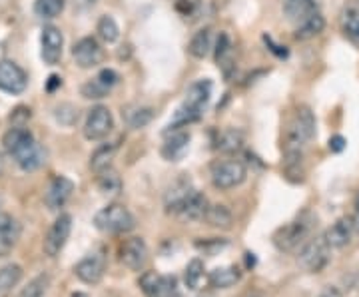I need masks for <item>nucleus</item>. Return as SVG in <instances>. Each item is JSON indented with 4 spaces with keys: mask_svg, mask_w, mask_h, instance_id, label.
<instances>
[{
    "mask_svg": "<svg viewBox=\"0 0 359 297\" xmlns=\"http://www.w3.org/2000/svg\"><path fill=\"white\" fill-rule=\"evenodd\" d=\"M2 146L13 156L16 166L25 172H34L46 162V152L42 150L30 130L25 126H13L2 136Z\"/></svg>",
    "mask_w": 359,
    "mask_h": 297,
    "instance_id": "f257e3e1",
    "label": "nucleus"
},
{
    "mask_svg": "<svg viewBox=\"0 0 359 297\" xmlns=\"http://www.w3.org/2000/svg\"><path fill=\"white\" fill-rule=\"evenodd\" d=\"M313 136H316L313 112L308 106H299L285 130V168L302 166L304 148L313 140Z\"/></svg>",
    "mask_w": 359,
    "mask_h": 297,
    "instance_id": "f03ea898",
    "label": "nucleus"
},
{
    "mask_svg": "<svg viewBox=\"0 0 359 297\" xmlns=\"http://www.w3.org/2000/svg\"><path fill=\"white\" fill-rule=\"evenodd\" d=\"M330 258H332V246L327 244L325 235H316V237H309L308 242L299 247L297 263L304 272L320 273L330 263Z\"/></svg>",
    "mask_w": 359,
    "mask_h": 297,
    "instance_id": "7ed1b4c3",
    "label": "nucleus"
},
{
    "mask_svg": "<svg viewBox=\"0 0 359 297\" xmlns=\"http://www.w3.org/2000/svg\"><path fill=\"white\" fill-rule=\"evenodd\" d=\"M94 226L104 233H128L136 228V218L122 204H108L94 216Z\"/></svg>",
    "mask_w": 359,
    "mask_h": 297,
    "instance_id": "20e7f679",
    "label": "nucleus"
},
{
    "mask_svg": "<svg viewBox=\"0 0 359 297\" xmlns=\"http://www.w3.org/2000/svg\"><path fill=\"white\" fill-rule=\"evenodd\" d=\"M308 218L309 216L306 214L292 223L280 228L273 233V246L280 251H295L297 247L304 246L308 242L309 233H311V220H308Z\"/></svg>",
    "mask_w": 359,
    "mask_h": 297,
    "instance_id": "39448f33",
    "label": "nucleus"
},
{
    "mask_svg": "<svg viewBox=\"0 0 359 297\" xmlns=\"http://www.w3.org/2000/svg\"><path fill=\"white\" fill-rule=\"evenodd\" d=\"M248 178V168L244 162L230 158V160H218L212 166V184L218 190H233L242 186Z\"/></svg>",
    "mask_w": 359,
    "mask_h": 297,
    "instance_id": "423d86ee",
    "label": "nucleus"
},
{
    "mask_svg": "<svg viewBox=\"0 0 359 297\" xmlns=\"http://www.w3.org/2000/svg\"><path fill=\"white\" fill-rule=\"evenodd\" d=\"M114 128L112 112L106 106H94L84 122V138L90 142H100L108 138V134Z\"/></svg>",
    "mask_w": 359,
    "mask_h": 297,
    "instance_id": "0eeeda50",
    "label": "nucleus"
},
{
    "mask_svg": "<svg viewBox=\"0 0 359 297\" xmlns=\"http://www.w3.org/2000/svg\"><path fill=\"white\" fill-rule=\"evenodd\" d=\"M70 232H72V216L70 214H60L50 226L46 237H44V244H42L44 254L48 258H56L62 251V247L66 246Z\"/></svg>",
    "mask_w": 359,
    "mask_h": 297,
    "instance_id": "6e6552de",
    "label": "nucleus"
},
{
    "mask_svg": "<svg viewBox=\"0 0 359 297\" xmlns=\"http://www.w3.org/2000/svg\"><path fill=\"white\" fill-rule=\"evenodd\" d=\"M106 263L108 261H106L104 249H96V251H92V254L84 256L78 261L74 273H76V277L82 284L96 285L102 282L104 273H106Z\"/></svg>",
    "mask_w": 359,
    "mask_h": 297,
    "instance_id": "1a4fd4ad",
    "label": "nucleus"
},
{
    "mask_svg": "<svg viewBox=\"0 0 359 297\" xmlns=\"http://www.w3.org/2000/svg\"><path fill=\"white\" fill-rule=\"evenodd\" d=\"M150 259L148 246L142 237H128L120 246V261L128 268L130 272H142L146 270Z\"/></svg>",
    "mask_w": 359,
    "mask_h": 297,
    "instance_id": "9d476101",
    "label": "nucleus"
},
{
    "mask_svg": "<svg viewBox=\"0 0 359 297\" xmlns=\"http://www.w3.org/2000/svg\"><path fill=\"white\" fill-rule=\"evenodd\" d=\"M65 50V36L60 28L56 26H44L42 36H40V56L48 66H54L60 62Z\"/></svg>",
    "mask_w": 359,
    "mask_h": 297,
    "instance_id": "9b49d317",
    "label": "nucleus"
},
{
    "mask_svg": "<svg viewBox=\"0 0 359 297\" xmlns=\"http://www.w3.org/2000/svg\"><path fill=\"white\" fill-rule=\"evenodd\" d=\"M28 86V76L20 66L13 60H0V92L22 94Z\"/></svg>",
    "mask_w": 359,
    "mask_h": 297,
    "instance_id": "f8f14e48",
    "label": "nucleus"
},
{
    "mask_svg": "<svg viewBox=\"0 0 359 297\" xmlns=\"http://www.w3.org/2000/svg\"><path fill=\"white\" fill-rule=\"evenodd\" d=\"M140 289L146 297H176V279L156 272H144Z\"/></svg>",
    "mask_w": 359,
    "mask_h": 297,
    "instance_id": "ddd939ff",
    "label": "nucleus"
},
{
    "mask_svg": "<svg viewBox=\"0 0 359 297\" xmlns=\"http://www.w3.org/2000/svg\"><path fill=\"white\" fill-rule=\"evenodd\" d=\"M72 58L80 68H94L102 62L104 52L98 44V40L86 36V39H80L72 46Z\"/></svg>",
    "mask_w": 359,
    "mask_h": 297,
    "instance_id": "4468645a",
    "label": "nucleus"
},
{
    "mask_svg": "<svg viewBox=\"0 0 359 297\" xmlns=\"http://www.w3.org/2000/svg\"><path fill=\"white\" fill-rule=\"evenodd\" d=\"M212 88L214 86H212L210 80L194 82L192 86L188 88V92H186V100L182 104V108L192 112L194 116L202 118V112H204V108L210 102V98H212Z\"/></svg>",
    "mask_w": 359,
    "mask_h": 297,
    "instance_id": "2eb2a0df",
    "label": "nucleus"
},
{
    "mask_svg": "<svg viewBox=\"0 0 359 297\" xmlns=\"http://www.w3.org/2000/svg\"><path fill=\"white\" fill-rule=\"evenodd\" d=\"M74 192V181L66 176H54L48 184V190L44 194V204L48 209L56 212L60 207L66 206V202L70 200V195Z\"/></svg>",
    "mask_w": 359,
    "mask_h": 297,
    "instance_id": "dca6fc26",
    "label": "nucleus"
},
{
    "mask_svg": "<svg viewBox=\"0 0 359 297\" xmlns=\"http://www.w3.org/2000/svg\"><path fill=\"white\" fill-rule=\"evenodd\" d=\"M192 181L188 180V178H178V180L174 181L166 190V195H164V207H166L168 214L178 216L180 209L184 207L186 200L192 195Z\"/></svg>",
    "mask_w": 359,
    "mask_h": 297,
    "instance_id": "f3484780",
    "label": "nucleus"
},
{
    "mask_svg": "<svg viewBox=\"0 0 359 297\" xmlns=\"http://www.w3.org/2000/svg\"><path fill=\"white\" fill-rule=\"evenodd\" d=\"M20 240V223L0 212V258L8 256Z\"/></svg>",
    "mask_w": 359,
    "mask_h": 297,
    "instance_id": "a211bd4d",
    "label": "nucleus"
},
{
    "mask_svg": "<svg viewBox=\"0 0 359 297\" xmlns=\"http://www.w3.org/2000/svg\"><path fill=\"white\" fill-rule=\"evenodd\" d=\"M353 230H355V223L349 218H339L335 221L334 226L325 232V240L327 244L332 246V249H344L349 246L351 237H353Z\"/></svg>",
    "mask_w": 359,
    "mask_h": 297,
    "instance_id": "6ab92c4d",
    "label": "nucleus"
},
{
    "mask_svg": "<svg viewBox=\"0 0 359 297\" xmlns=\"http://www.w3.org/2000/svg\"><path fill=\"white\" fill-rule=\"evenodd\" d=\"M190 140H192L190 132H184V130L174 132L166 142H164V146H162L164 160H168V162H178V160H182L186 156V152H188V148H190Z\"/></svg>",
    "mask_w": 359,
    "mask_h": 297,
    "instance_id": "aec40b11",
    "label": "nucleus"
},
{
    "mask_svg": "<svg viewBox=\"0 0 359 297\" xmlns=\"http://www.w3.org/2000/svg\"><path fill=\"white\" fill-rule=\"evenodd\" d=\"M339 26L344 36L359 48V2H349L344 6L339 16Z\"/></svg>",
    "mask_w": 359,
    "mask_h": 297,
    "instance_id": "412c9836",
    "label": "nucleus"
},
{
    "mask_svg": "<svg viewBox=\"0 0 359 297\" xmlns=\"http://www.w3.org/2000/svg\"><path fill=\"white\" fill-rule=\"evenodd\" d=\"M208 198H205L202 192H198V190H194L192 195L186 200V204L184 207L180 209V218L184 221H200L205 220V214H208Z\"/></svg>",
    "mask_w": 359,
    "mask_h": 297,
    "instance_id": "4be33fe9",
    "label": "nucleus"
},
{
    "mask_svg": "<svg viewBox=\"0 0 359 297\" xmlns=\"http://www.w3.org/2000/svg\"><path fill=\"white\" fill-rule=\"evenodd\" d=\"M242 279V272L236 265H224V268H216L214 272H210L208 282L216 289H230L236 284H240Z\"/></svg>",
    "mask_w": 359,
    "mask_h": 297,
    "instance_id": "5701e85b",
    "label": "nucleus"
},
{
    "mask_svg": "<svg viewBox=\"0 0 359 297\" xmlns=\"http://www.w3.org/2000/svg\"><path fill=\"white\" fill-rule=\"evenodd\" d=\"M283 14L292 22H302L309 14L316 13V0H282Z\"/></svg>",
    "mask_w": 359,
    "mask_h": 297,
    "instance_id": "b1692460",
    "label": "nucleus"
},
{
    "mask_svg": "<svg viewBox=\"0 0 359 297\" xmlns=\"http://www.w3.org/2000/svg\"><path fill=\"white\" fill-rule=\"evenodd\" d=\"M323 28H325V18L321 16L318 11L313 14H309L306 20H302L297 28H295V40H311L316 39V36H320L321 32H323Z\"/></svg>",
    "mask_w": 359,
    "mask_h": 297,
    "instance_id": "393cba45",
    "label": "nucleus"
},
{
    "mask_svg": "<svg viewBox=\"0 0 359 297\" xmlns=\"http://www.w3.org/2000/svg\"><path fill=\"white\" fill-rule=\"evenodd\" d=\"M210 50H212V28L205 26L192 36L190 44H188V54L196 60H204Z\"/></svg>",
    "mask_w": 359,
    "mask_h": 297,
    "instance_id": "a878e982",
    "label": "nucleus"
},
{
    "mask_svg": "<svg viewBox=\"0 0 359 297\" xmlns=\"http://www.w3.org/2000/svg\"><path fill=\"white\" fill-rule=\"evenodd\" d=\"M122 118L128 124V128L140 130L146 128L152 122L154 110L152 108H146V106H130L126 110H122Z\"/></svg>",
    "mask_w": 359,
    "mask_h": 297,
    "instance_id": "bb28decb",
    "label": "nucleus"
},
{
    "mask_svg": "<svg viewBox=\"0 0 359 297\" xmlns=\"http://www.w3.org/2000/svg\"><path fill=\"white\" fill-rule=\"evenodd\" d=\"M22 279V268L18 263H8L0 268V297H8L11 291Z\"/></svg>",
    "mask_w": 359,
    "mask_h": 297,
    "instance_id": "cd10ccee",
    "label": "nucleus"
},
{
    "mask_svg": "<svg viewBox=\"0 0 359 297\" xmlns=\"http://www.w3.org/2000/svg\"><path fill=\"white\" fill-rule=\"evenodd\" d=\"M244 144V134L236 128H226L222 130L218 134V140H216V148L219 152H226V154H233L242 148Z\"/></svg>",
    "mask_w": 359,
    "mask_h": 297,
    "instance_id": "c85d7f7f",
    "label": "nucleus"
},
{
    "mask_svg": "<svg viewBox=\"0 0 359 297\" xmlns=\"http://www.w3.org/2000/svg\"><path fill=\"white\" fill-rule=\"evenodd\" d=\"M116 156L114 144H102L100 148L94 150V154L90 156V168L94 170L96 174H100L104 170H108L112 166V160Z\"/></svg>",
    "mask_w": 359,
    "mask_h": 297,
    "instance_id": "c756f323",
    "label": "nucleus"
},
{
    "mask_svg": "<svg viewBox=\"0 0 359 297\" xmlns=\"http://www.w3.org/2000/svg\"><path fill=\"white\" fill-rule=\"evenodd\" d=\"M231 42L230 36L226 32H219L218 42H216V64L224 70L226 76H230V68H233L231 64Z\"/></svg>",
    "mask_w": 359,
    "mask_h": 297,
    "instance_id": "7c9ffc66",
    "label": "nucleus"
},
{
    "mask_svg": "<svg viewBox=\"0 0 359 297\" xmlns=\"http://www.w3.org/2000/svg\"><path fill=\"white\" fill-rule=\"evenodd\" d=\"M205 221L212 226V228H218V230H230L231 223H233V214L226 206H210L208 207V214H205Z\"/></svg>",
    "mask_w": 359,
    "mask_h": 297,
    "instance_id": "2f4dec72",
    "label": "nucleus"
},
{
    "mask_svg": "<svg viewBox=\"0 0 359 297\" xmlns=\"http://www.w3.org/2000/svg\"><path fill=\"white\" fill-rule=\"evenodd\" d=\"M96 184H98V190H100L104 195H118L122 192V180H120L118 172H114L112 168L100 172Z\"/></svg>",
    "mask_w": 359,
    "mask_h": 297,
    "instance_id": "473e14b6",
    "label": "nucleus"
},
{
    "mask_svg": "<svg viewBox=\"0 0 359 297\" xmlns=\"http://www.w3.org/2000/svg\"><path fill=\"white\" fill-rule=\"evenodd\" d=\"M205 270H204V263H202V259H192L188 265H186V270H184V284L188 289H200V284H202V279H204Z\"/></svg>",
    "mask_w": 359,
    "mask_h": 297,
    "instance_id": "72a5a7b5",
    "label": "nucleus"
},
{
    "mask_svg": "<svg viewBox=\"0 0 359 297\" xmlns=\"http://www.w3.org/2000/svg\"><path fill=\"white\" fill-rule=\"evenodd\" d=\"M65 0H36L34 2V13L40 18L50 20V18H56L58 14L65 11Z\"/></svg>",
    "mask_w": 359,
    "mask_h": 297,
    "instance_id": "f704fd0d",
    "label": "nucleus"
},
{
    "mask_svg": "<svg viewBox=\"0 0 359 297\" xmlns=\"http://www.w3.org/2000/svg\"><path fill=\"white\" fill-rule=\"evenodd\" d=\"M48 287H50V275L48 273H40L30 284L26 285L18 297H44L46 291H48Z\"/></svg>",
    "mask_w": 359,
    "mask_h": 297,
    "instance_id": "c9c22d12",
    "label": "nucleus"
},
{
    "mask_svg": "<svg viewBox=\"0 0 359 297\" xmlns=\"http://www.w3.org/2000/svg\"><path fill=\"white\" fill-rule=\"evenodd\" d=\"M96 32H98V36H100L104 42H108V44L116 42L118 36H120V28H118V25H116L114 18H112V16H108V14H104L102 18L98 20Z\"/></svg>",
    "mask_w": 359,
    "mask_h": 297,
    "instance_id": "e433bc0d",
    "label": "nucleus"
},
{
    "mask_svg": "<svg viewBox=\"0 0 359 297\" xmlns=\"http://www.w3.org/2000/svg\"><path fill=\"white\" fill-rule=\"evenodd\" d=\"M108 92L110 88L102 84L98 78H94V80H88L86 84H82V88H80V94L84 96V98H88V100H100L104 96H108Z\"/></svg>",
    "mask_w": 359,
    "mask_h": 297,
    "instance_id": "4c0bfd02",
    "label": "nucleus"
},
{
    "mask_svg": "<svg viewBox=\"0 0 359 297\" xmlns=\"http://www.w3.org/2000/svg\"><path fill=\"white\" fill-rule=\"evenodd\" d=\"M56 120L60 122V124H65V126H72V124H76L78 120V110L72 106V104H62V106H58L56 108Z\"/></svg>",
    "mask_w": 359,
    "mask_h": 297,
    "instance_id": "58836bf2",
    "label": "nucleus"
},
{
    "mask_svg": "<svg viewBox=\"0 0 359 297\" xmlns=\"http://www.w3.org/2000/svg\"><path fill=\"white\" fill-rule=\"evenodd\" d=\"M96 78H98V80H100L102 84H106V86H108L110 90L114 88L116 84H118V80H120V76L116 74L112 68H104V70H100V74H98Z\"/></svg>",
    "mask_w": 359,
    "mask_h": 297,
    "instance_id": "ea45409f",
    "label": "nucleus"
},
{
    "mask_svg": "<svg viewBox=\"0 0 359 297\" xmlns=\"http://www.w3.org/2000/svg\"><path fill=\"white\" fill-rule=\"evenodd\" d=\"M30 108H26V106H18L16 110H14V114L11 116L13 120V126H25L26 120H30Z\"/></svg>",
    "mask_w": 359,
    "mask_h": 297,
    "instance_id": "a19ab883",
    "label": "nucleus"
},
{
    "mask_svg": "<svg viewBox=\"0 0 359 297\" xmlns=\"http://www.w3.org/2000/svg\"><path fill=\"white\" fill-rule=\"evenodd\" d=\"M347 146V140L344 136H334L332 140H330V150L334 152V154H339V152H344Z\"/></svg>",
    "mask_w": 359,
    "mask_h": 297,
    "instance_id": "79ce46f5",
    "label": "nucleus"
},
{
    "mask_svg": "<svg viewBox=\"0 0 359 297\" xmlns=\"http://www.w3.org/2000/svg\"><path fill=\"white\" fill-rule=\"evenodd\" d=\"M320 297H344V293H341L335 285H325V287L321 289Z\"/></svg>",
    "mask_w": 359,
    "mask_h": 297,
    "instance_id": "37998d69",
    "label": "nucleus"
},
{
    "mask_svg": "<svg viewBox=\"0 0 359 297\" xmlns=\"http://www.w3.org/2000/svg\"><path fill=\"white\" fill-rule=\"evenodd\" d=\"M58 86H62V78L60 76H50L48 78V84H46V90L54 92Z\"/></svg>",
    "mask_w": 359,
    "mask_h": 297,
    "instance_id": "c03bdc74",
    "label": "nucleus"
},
{
    "mask_svg": "<svg viewBox=\"0 0 359 297\" xmlns=\"http://www.w3.org/2000/svg\"><path fill=\"white\" fill-rule=\"evenodd\" d=\"M264 40H266V44H268V46H271V52H276L280 58H285V56H287V50H280L282 46H276V44L271 42V39H269V36H264Z\"/></svg>",
    "mask_w": 359,
    "mask_h": 297,
    "instance_id": "a18cd8bd",
    "label": "nucleus"
},
{
    "mask_svg": "<svg viewBox=\"0 0 359 297\" xmlns=\"http://www.w3.org/2000/svg\"><path fill=\"white\" fill-rule=\"evenodd\" d=\"M353 223H355V228H358L359 232V194L355 198V218H353Z\"/></svg>",
    "mask_w": 359,
    "mask_h": 297,
    "instance_id": "49530a36",
    "label": "nucleus"
},
{
    "mask_svg": "<svg viewBox=\"0 0 359 297\" xmlns=\"http://www.w3.org/2000/svg\"><path fill=\"white\" fill-rule=\"evenodd\" d=\"M245 297H262L259 293H250V296H245Z\"/></svg>",
    "mask_w": 359,
    "mask_h": 297,
    "instance_id": "de8ad7c7",
    "label": "nucleus"
},
{
    "mask_svg": "<svg viewBox=\"0 0 359 297\" xmlns=\"http://www.w3.org/2000/svg\"><path fill=\"white\" fill-rule=\"evenodd\" d=\"M0 172H2V156H0Z\"/></svg>",
    "mask_w": 359,
    "mask_h": 297,
    "instance_id": "09e8293b",
    "label": "nucleus"
}]
</instances>
